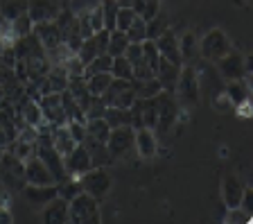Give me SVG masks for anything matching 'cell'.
<instances>
[{
  "instance_id": "obj_1",
  "label": "cell",
  "mask_w": 253,
  "mask_h": 224,
  "mask_svg": "<svg viewBox=\"0 0 253 224\" xmlns=\"http://www.w3.org/2000/svg\"><path fill=\"white\" fill-rule=\"evenodd\" d=\"M201 95V77L197 73V68L192 64H183L179 73V80H176V86H174V97L179 102V107L188 109L195 107L199 102Z\"/></svg>"
},
{
  "instance_id": "obj_2",
  "label": "cell",
  "mask_w": 253,
  "mask_h": 224,
  "mask_svg": "<svg viewBox=\"0 0 253 224\" xmlns=\"http://www.w3.org/2000/svg\"><path fill=\"white\" fill-rule=\"evenodd\" d=\"M68 222L73 224H97L100 222V202L88 192H79L68 202Z\"/></svg>"
},
{
  "instance_id": "obj_3",
  "label": "cell",
  "mask_w": 253,
  "mask_h": 224,
  "mask_svg": "<svg viewBox=\"0 0 253 224\" xmlns=\"http://www.w3.org/2000/svg\"><path fill=\"white\" fill-rule=\"evenodd\" d=\"M0 181L5 188H16V190L25 186V161H21L7 149L0 159Z\"/></svg>"
},
{
  "instance_id": "obj_4",
  "label": "cell",
  "mask_w": 253,
  "mask_h": 224,
  "mask_svg": "<svg viewBox=\"0 0 253 224\" xmlns=\"http://www.w3.org/2000/svg\"><path fill=\"white\" fill-rule=\"evenodd\" d=\"M79 181H82V190L88 192L90 197H95L97 202L104 199L111 192V186H113V179L106 172V168H90L88 172L79 177Z\"/></svg>"
},
{
  "instance_id": "obj_5",
  "label": "cell",
  "mask_w": 253,
  "mask_h": 224,
  "mask_svg": "<svg viewBox=\"0 0 253 224\" xmlns=\"http://www.w3.org/2000/svg\"><path fill=\"white\" fill-rule=\"evenodd\" d=\"M102 100H104L106 107H120V109H129L131 102L136 100V91H133L131 80H111L109 89L102 93Z\"/></svg>"
},
{
  "instance_id": "obj_6",
  "label": "cell",
  "mask_w": 253,
  "mask_h": 224,
  "mask_svg": "<svg viewBox=\"0 0 253 224\" xmlns=\"http://www.w3.org/2000/svg\"><path fill=\"white\" fill-rule=\"evenodd\" d=\"M231 41L221 30H211L206 32L204 39L199 41V57L206 59V61H217L221 59L226 52H231Z\"/></svg>"
},
{
  "instance_id": "obj_7",
  "label": "cell",
  "mask_w": 253,
  "mask_h": 224,
  "mask_svg": "<svg viewBox=\"0 0 253 224\" xmlns=\"http://www.w3.org/2000/svg\"><path fill=\"white\" fill-rule=\"evenodd\" d=\"M158 100V123H156V129L154 132L158 134H168L172 129V125L179 120V102L174 97V93L169 91H161L156 95Z\"/></svg>"
},
{
  "instance_id": "obj_8",
  "label": "cell",
  "mask_w": 253,
  "mask_h": 224,
  "mask_svg": "<svg viewBox=\"0 0 253 224\" xmlns=\"http://www.w3.org/2000/svg\"><path fill=\"white\" fill-rule=\"evenodd\" d=\"M133 136L136 129L131 125H122V127H113L106 138V147H109L113 159H125L129 152L133 149Z\"/></svg>"
},
{
  "instance_id": "obj_9",
  "label": "cell",
  "mask_w": 253,
  "mask_h": 224,
  "mask_svg": "<svg viewBox=\"0 0 253 224\" xmlns=\"http://www.w3.org/2000/svg\"><path fill=\"white\" fill-rule=\"evenodd\" d=\"M39 107H41L43 120L50 127H61V125L68 123L66 111L61 107V93H45V95L39 97Z\"/></svg>"
},
{
  "instance_id": "obj_10",
  "label": "cell",
  "mask_w": 253,
  "mask_h": 224,
  "mask_svg": "<svg viewBox=\"0 0 253 224\" xmlns=\"http://www.w3.org/2000/svg\"><path fill=\"white\" fill-rule=\"evenodd\" d=\"M25 183H32V186H52V183H57V179H54V175L47 170V166L37 154H32L25 161Z\"/></svg>"
},
{
  "instance_id": "obj_11",
  "label": "cell",
  "mask_w": 253,
  "mask_h": 224,
  "mask_svg": "<svg viewBox=\"0 0 253 224\" xmlns=\"http://www.w3.org/2000/svg\"><path fill=\"white\" fill-rule=\"evenodd\" d=\"M215 64H217V73H219L226 82L242 80L244 75H247V70H244V57L240 52H235V50L226 52L221 59H217Z\"/></svg>"
},
{
  "instance_id": "obj_12",
  "label": "cell",
  "mask_w": 253,
  "mask_h": 224,
  "mask_svg": "<svg viewBox=\"0 0 253 224\" xmlns=\"http://www.w3.org/2000/svg\"><path fill=\"white\" fill-rule=\"evenodd\" d=\"M63 168H66V175L68 177H82L84 172H88L93 168L90 166V156L84 145L77 143L73 152H68V154L63 156Z\"/></svg>"
},
{
  "instance_id": "obj_13",
  "label": "cell",
  "mask_w": 253,
  "mask_h": 224,
  "mask_svg": "<svg viewBox=\"0 0 253 224\" xmlns=\"http://www.w3.org/2000/svg\"><path fill=\"white\" fill-rule=\"evenodd\" d=\"M156 48L161 52V57H165L168 61L176 66H183V57H181V50H179V37L174 34V30H165L161 37L156 39Z\"/></svg>"
},
{
  "instance_id": "obj_14",
  "label": "cell",
  "mask_w": 253,
  "mask_h": 224,
  "mask_svg": "<svg viewBox=\"0 0 253 224\" xmlns=\"http://www.w3.org/2000/svg\"><path fill=\"white\" fill-rule=\"evenodd\" d=\"M61 9L57 0H27V14H30L32 23H43V21H54Z\"/></svg>"
},
{
  "instance_id": "obj_15",
  "label": "cell",
  "mask_w": 253,
  "mask_h": 224,
  "mask_svg": "<svg viewBox=\"0 0 253 224\" xmlns=\"http://www.w3.org/2000/svg\"><path fill=\"white\" fill-rule=\"evenodd\" d=\"M11 48H14V54L16 59H32V57H45V50H43L41 41L34 32H30L27 37H21V39H14L11 43Z\"/></svg>"
},
{
  "instance_id": "obj_16",
  "label": "cell",
  "mask_w": 253,
  "mask_h": 224,
  "mask_svg": "<svg viewBox=\"0 0 253 224\" xmlns=\"http://www.w3.org/2000/svg\"><path fill=\"white\" fill-rule=\"evenodd\" d=\"M133 147H136L138 156L140 159H152L158 152V136L154 129L149 127H140L136 129V136H133Z\"/></svg>"
},
{
  "instance_id": "obj_17",
  "label": "cell",
  "mask_w": 253,
  "mask_h": 224,
  "mask_svg": "<svg viewBox=\"0 0 253 224\" xmlns=\"http://www.w3.org/2000/svg\"><path fill=\"white\" fill-rule=\"evenodd\" d=\"M32 32L39 37V41H41L43 50H50V48H54V45H59V43L63 41V34H61V30H59V25H57L54 21L34 23Z\"/></svg>"
},
{
  "instance_id": "obj_18",
  "label": "cell",
  "mask_w": 253,
  "mask_h": 224,
  "mask_svg": "<svg viewBox=\"0 0 253 224\" xmlns=\"http://www.w3.org/2000/svg\"><path fill=\"white\" fill-rule=\"evenodd\" d=\"M179 73H181V66H176V64H172V61H168L165 57H161L158 59L156 70H154V77L161 82L163 91L174 93V86H176V80H179Z\"/></svg>"
},
{
  "instance_id": "obj_19",
  "label": "cell",
  "mask_w": 253,
  "mask_h": 224,
  "mask_svg": "<svg viewBox=\"0 0 253 224\" xmlns=\"http://www.w3.org/2000/svg\"><path fill=\"white\" fill-rule=\"evenodd\" d=\"M242 192H244V186L240 181L237 175H226L224 181H221V199L226 204V208H237L240 202H242Z\"/></svg>"
},
{
  "instance_id": "obj_20",
  "label": "cell",
  "mask_w": 253,
  "mask_h": 224,
  "mask_svg": "<svg viewBox=\"0 0 253 224\" xmlns=\"http://www.w3.org/2000/svg\"><path fill=\"white\" fill-rule=\"evenodd\" d=\"M82 145H84L86 152H88L90 166L93 168H106L111 161H113V156H111L106 143H102V140H95V138H88V136H86V138L82 140Z\"/></svg>"
},
{
  "instance_id": "obj_21",
  "label": "cell",
  "mask_w": 253,
  "mask_h": 224,
  "mask_svg": "<svg viewBox=\"0 0 253 224\" xmlns=\"http://www.w3.org/2000/svg\"><path fill=\"white\" fill-rule=\"evenodd\" d=\"M41 218L47 224H66L68 222V202L57 195L52 202L45 204V211H43Z\"/></svg>"
},
{
  "instance_id": "obj_22",
  "label": "cell",
  "mask_w": 253,
  "mask_h": 224,
  "mask_svg": "<svg viewBox=\"0 0 253 224\" xmlns=\"http://www.w3.org/2000/svg\"><path fill=\"white\" fill-rule=\"evenodd\" d=\"M23 195H25L32 204L45 206L47 202H52L59 195V188H57V183H52V186H32V183H25V186H23Z\"/></svg>"
},
{
  "instance_id": "obj_23",
  "label": "cell",
  "mask_w": 253,
  "mask_h": 224,
  "mask_svg": "<svg viewBox=\"0 0 253 224\" xmlns=\"http://www.w3.org/2000/svg\"><path fill=\"white\" fill-rule=\"evenodd\" d=\"M50 127V125H47ZM50 138H52V145H54V149H57L61 156H66L68 152H73L75 149V138L70 136V132H68V127L66 125H61V127H50Z\"/></svg>"
},
{
  "instance_id": "obj_24",
  "label": "cell",
  "mask_w": 253,
  "mask_h": 224,
  "mask_svg": "<svg viewBox=\"0 0 253 224\" xmlns=\"http://www.w3.org/2000/svg\"><path fill=\"white\" fill-rule=\"evenodd\" d=\"M224 93L228 95V100L233 102V109L237 107V104H242V102L251 100V84H249V80H231L226 84V89H224Z\"/></svg>"
},
{
  "instance_id": "obj_25",
  "label": "cell",
  "mask_w": 253,
  "mask_h": 224,
  "mask_svg": "<svg viewBox=\"0 0 253 224\" xmlns=\"http://www.w3.org/2000/svg\"><path fill=\"white\" fill-rule=\"evenodd\" d=\"M179 50H181V57H183V64H192L199 57V39L192 32H185L179 39Z\"/></svg>"
},
{
  "instance_id": "obj_26",
  "label": "cell",
  "mask_w": 253,
  "mask_h": 224,
  "mask_svg": "<svg viewBox=\"0 0 253 224\" xmlns=\"http://www.w3.org/2000/svg\"><path fill=\"white\" fill-rule=\"evenodd\" d=\"M61 107L66 111V118L68 120H77V123H86V116H84V109L77 104V100L73 97V93L66 89L61 91Z\"/></svg>"
},
{
  "instance_id": "obj_27",
  "label": "cell",
  "mask_w": 253,
  "mask_h": 224,
  "mask_svg": "<svg viewBox=\"0 0 253 224\" xmlns=\"http://www.w3.org/2000/svg\"><path fill=\"white\" fill-rule=\"evenodd\" d=\"M133 84V91H136V97H142V100H147V97H156L158 93L163 91V86L156 77H149L145 82H138V80H131Z\"/></svg>"
},
{
  "instance_id": "obj_28",
  "label": "cell",
  "mask_w": 253,
  "mask_h": 224,
  "mask_svg": "<svg viewBox=\"0 0 253 224\" xmlns=\"http://www.w3.org/2000/svg\"><path fill=\"white\" fill-rule=\"evenodd\" d=\"M109 134H111V127L104 118H90V120H86V136H88V138L106 143Z\"/></svg>"
},
{
  "instance_id": "obj_29",
  "label": "cell",
  "mask_w": 253,
  "mask_h": 224,
  "mask_svg": "<svg viewBox=\"0 0 253 224\" xmlns=\"http://www.w3.org/2000/svg\"><path fill=\"white\" fill-rule=\"evenodd\" d=\"M18 116L25 120L27 125H32V127H41V125H45V120H43V113H41V107H39V102H34V100H30L25 104V107L21 109V113Z\"/></svg>"
},
{
  "instance_id": "obj_30",
  "label": "cell",
  "mask_w": 253,
  "mask_h": 224,
  "mask_svg": "<svg viewBox=\"0 0 253 224\" xmlns=\"http://www.w3.org/2000/svg\"><path fill=\"white\" fill-rule=\"evenodd\" d=\"M111 61H113V57H111L109 52H102V54H97V57H93L88 64L84 66V77L95 75V73H111Z\"/></svg>"
},
{
  "instance_id": "obj_31",
  "label": "cell",
  "mask_w": 253,
  "mask_h": 224,
  "mask_svg": "<svg viewBox=\"0 0 253 224\" xmlns=\"http://www.w3.org/2000/svg\"><path fill=\"white\" fill-rule=\"evenodd\" d=\"M126 45H129V37H126V32H122V30H113V32H109V50H106V52H109L111 57H120V54H125Z\"/></svg>"
},
{
  "instance_id": "obj_32",
  "label": "cell",
  "mask_w": 253,
  "mask_h": 224,
  "mask_svg": "<svg viewBox=\"0 0 253 224\" xmlns=\"http://www.w3.org/2000/svg\"><path fill=\"white\" fill-rule=\"evenodd\" d=\"M156 123H158V100L156 97H147V100H142V125L149 129H156Z\"/></svg>"
},
{
  "instance_id": "obj_33",
  "label": "cell",
  "mask_w": 253,
  "mask_h": 224,
  "mask_svg": "<svg viewBox=\"0 0 253 224\" xmlns=\"http://www.w3.org/2000/svg\"><path fill=\"white\" fill-rule=\"evenodd\" d=\"M27 11V0H2L0 2V16L11 21V18L21 16Z\"/></svg>"
},
{
  "instance_id": "obj_34",
  "label": "cell",
  "mask_w": 253,
  "mask_h": 224,
  "mask_svg": "<svg viewBox=\"0 0 253 224\" xmlns=\"http://www.w3.org/2000/svg\"><path fill=\"white\" fill-rule=\"evenodd\" d=\"M145 25H147V39H152V41H156L161 34L165 32L169 27L168 23V16H165V11H158L154 18H149V21H145Z\"/></svg>"
},
{
  "instance_id": "obj_35",
  "label": "cell",
  "mask_w": 253,
  "mask_h": 224,
  "mask_svg": "<svg viewBox=\"0 0 253 224\" xmlns=\"http://www.w3.org/2000/svg\"><path fill=\"white\" fill-rule=\"evenodd\" d=\"M111 80H113L111 73H95V75L86 77V86H88V91L93 93V95H102V93L109 89Z\"/></svg>"
},
{
  "instance_id": "obj_36",
  "label": "cell",
  "mask_w": 253,
  "mask_h": 224,
  "mask_svg": "<svg viewBox=\"0 0 253 224\" xmlns=\"http://www.w3.org/2000/svg\"><path fill=\"white\" fill-rule=\"evenodd\" d=\"M111 77H116V80H133L131 64H129V59L125 54L113 57V61H111Z\"/></svg>"
},
{
  "instance_id": "obj_37",
  "label": "cell",
  "mask_w": 253,
  "mask_h": 224,
  "mask_svg": "<svg viewBox=\"0 0 253 224\" xmlns=\"http://www.w3.org/2000/svg\"><path fill=\"white\" fill-rule=\"evenodd\" d=\"M109 123V127H122V125H129V109H120V107H106L104 116H102Z\"/></svg>"
},
{
  "instance_id": "obj_38",
  "label": "cell",
  "mask_w": 253,
  "mask_h": 224,
  "mask_svg": "<svg viewBox=\"0 0 253 224\" xmlns=\"http://www.w3.org/2000/svg\"><path fill=\"white\" fill-rule=\"evenodd\" d=\"M11 25V34H14V39H21V37H27V34L32 32V27H34V23H32L30 14H21V16H16L9 21Z\"/></svg>"
},
{
  "instance_id": "obj_39",
  "label": "cell",
  "mask_w": 253,
  "mask_h": 224,
  "mask_svg": "<svg viewBox=\"0 0 253 224\" xmlns=\"http://www.w3.org/2000/svg\"><path fill=\"white\" fill-rule=\"evenodd\" d=\"M5 149L11 152L14 156H18L21 161H27L32 154H34V143H25V140H21V138H14L7 143Z\"/></svg>"
},
{
  "instance_id": "obj_40",
  "label": "cell",
  "mask_w": 253,
  "mask_h": 224,
  "mask_svg": "<svg viewBox=\"0 0 253 224\" xmlns=\"http://www.w3.org/2000/svg\"><path fill=\"white\" fill-rule=\"evenodd\" d=\"M126 37H129V41H133V43H142L147 39V25H145V21H142L140 16H136L131 25L126 27Z\"/></svg>"
},
{
  "instance_id": "obj_41",
  "label": "cell",
  "mask_w": 253,
  "mask_h": 224,
  "mask_svg": "<svg viewBox=\"0 0 253 224\" xmlns=\"http://www.w3.org/2000/svg\"><path fill=\"white\" fill-rule=\"evenodd\" d=\"M142 59L147 61L149 68L156 70L158 59H161V52H158V48H156V41H152V39H145V41H142Z\"/></svg>"
},
{
  "instance_id": "obj_42",
  "label": "cell",
  "mask_w": 253,
  "mask_h": 224,
  "mask_svg": "<svg viewBox=\"0 0 253 224\" xmlns=\"http://www.w3.org/2000/svg\"><path fill=\"white\" fill-rule=\"evenodd\" d=\"M136 16H138V14L131 9V7H118V14H116V30H122V32H126V27L131 25Z\"/></svg>"
},
{
  "instance_id": "obj_43",
  "label": "cell",
  "mask_w": 253,
  "mask_h": 224,
  "mask_svg": "<svg viewBox=\"0 0 253 224\" xmlns=\"http://www.w3.org/2000/svg\"><path fill=\"white\" fill-rule=\"evenodd\" d=\"M75 54H77V57L82 59V61H84V66L88 64V61H90V59H93V57H97V54H100V52H97V48H95L93 37L84 39V41H82V45H79V50H77V52H75Z\"/></svg>"
},
{
  "instance_id": "obj_44",
  "label": "cell",
  "mask_w": 253,
  "mask_h": 224,
  "mask_svg": "<svg viewBox=\"0 0 253 224\" xmlns=\"http://www.w3.org/2000/svg\"><path fill=\"white\" fill-rule=\"evenodd\" d=\"M104 111H106L104 100H102L100 95H93V100H90V104L86 107L84 116H86V120H90V118H102L104 116Z\"/></svg>"
},
{
  "instance_id": "obj_45",
  "label": "cell",
  "mask_w": 253,
  "mask_h": 224,
  "mask_svg": "<svg viewBox=\"0 0 253 224\" xmlns=\"http://www.w3.org/2000/svg\"><path fill=\"white\" fill-rule=\"evenodd\" d=\"M131 73H133V80H138V82H145V80H149V77H154V70L147 66L145 59L131 64Z\"/></svg>"
},
{
  "instance_id": "obj_46",
  "label": "cell",
  "mask_w": 253,
  "mask_h": 224,
  "mask_svg": "<svg viewBox=\"0 0 253 224\" xmlns=\"http://www.w3.org/2000/svg\"><path fill=\"white\" fill-rule=\"evenodd\" d=\"M63 68H66L68 77H77V75H84V61H82V59H79L77 54H73V57L66 59Z\"/></svg>"
},
{
  "instance_id": "obj_47",
  "label": "cell",
  "mask_w": 253,
  "mask_h": 224,
  "mask_svg": "<svg viewBox=\"0 0 253 224\" xmlns=\"http://www.w3.org/2000/svg\"><path fill=\"white\" fill-rule=\"evenodd\" d=\"M226 222H240V224H251L253 222V215L242 211V208H228V215H226Z\"/></svg>"
},
{
  "instance_id": "obj_48",
  "label": "cell",
  "mask_w": 253,
  "mask_h": 224,
  "mask_svg": "<svg viewBox=\"0 0 253 224\" xmlns=\"http://www.w3.org/2000/svg\"><path fill=\"white\" fill-rule=\"evenodd\" d=\"M66 127H68L70 136L75 138V143H82V140L86 138V123H77V120H68L66 123Z\"/></svg>"
},
{
  "instance_id": "obj_49",
  "label": "cell",
  "mask_w": 253,
  "mask_h": 224,
  "mask_svg": "<svg viewBox=\"0 0 253 224\" xmlns=\"http://www.w3.org/2000/svg\"><path fill=\"white\" fill-rule=\"evenodd\" d=\"M125 57L129 59V64H136V61H140V59H142V43L129 41V45H126V50H125Z\"/></svg>"
},
{
  "instance_id": "obj_50",
  "label": "cell",
  "mask_w": 253,
  "mask_h": 224,
  "mask_svg": "<svg viewBox=\"0 0 253 224\" xmlns=\"http://www.w3.org/2000/svg\"><path fill=\"white\" fill-rule=\"evenodd\" d=\"M212 107H215L217 111H221V113H224V111H231V109H233V102L228 100V95H226V93L221 91V93H217V95L212 97Z\"/></svg>"
},
{
  "instance_id": "obj_51",
  "label": "cell",
  "mask_w": 253,
  "mask_h": 224,
  "mask_svg": "<svg viewBox=\"0 0 253 224\" xmlns=\"http://www.w3.org/2000/svg\"><path fill=\"white\" fill-rule=\"evenodd\" d=\"M240 208L253 215V190H251V188H244V192H242V202H240Z\"/></svg>"
},
{
  "instance_id": "obj_52",
  "label": "cell",
  "mask_w": 253,
  "mask_h": 224,
  "mask_svg": "<svg viewBox=\"0 0 253 224\" xmlns=\"http://www.w3.org/2000/svg\"><path fill=\"white\" fill-rule=\"evenodd\" d=\"M11 222H14V215L9 213L7 206H2L0 208V224H11Z\"/></svg>"
},
{
  "instance_id": "obj_53",
  "label": "cell",
  "mask_w": 253,
  "mask_h": 224,
  "mask_svg": "<svg viewBox=\"0 0 253 224\" xmlns=\"http://www.w3.org/2000/svg\"><path fill=\"white\" fill-rule=\"evenodd\" d=\"M7 143H9V138H7V134H5V129L0 127V147L5 149V147H7Z\"/></svg>"
},
{
  "instance_id": "obj_54",
  "label": "cell",
  "mask_w": 253,
  "mask_h": 224,
  "mask_svg": "<svg viewBox=\"0 0 253 224\" xmlns=\"http://www.w3.org/2000/svg\"><path fill=\"white\" fill-rule=\"evenodd\" d=\"M116 2H118V5H120V7H131V2H133V0H116Z\"/></svg>"
},
{
  "instance_id": "obj_55",
  "label": "cell",
  "mask_w": 253,
  "mask_h": 224,
  "mask_svg": "<svg viewBox=\"0 0 253 224\" xmlns=\"http://www.w3.org/2000/svg\"><path fill=\"white\" fill-rule=\"evenodd\" d=\"M2 97H5V89H2V84H0V102H2Z\"/></svg>"
},
{
  "instance_id": "obj_56",
  "label": "cell",
  "mask_w": 253,
  "mask_h": 224,
  "mask_svg": "<svg viewBox=\"0 0 253 224\" xmlns=\"http://www.w3.org/2000/svg\"><path fill=\"white\" fill-rule=\"evenodd\" d=\"M5 195V186H2V181H0V197Z\"/></svg>"
},
{
  "instance_id": "obj_57",
  "label": "cell",
  "mask_w": 253,
  "mask_h": 224,
  "mask_svg": "<svg viewBox=\"0 0 253 224\" xmlns=\"http://www.w3.org/2000/svg\"><path fill=\"white\" fill-rule=\"evenodd\" d=\"M2 152H5V149H2V147H0V159H2Z\"/></svg>"
},
{
  "instance_id": "obj_58",
  "label": "cell",
  "mask_w": 253,
  "mask_h": 224,
  "mask_svg": "<svg viewBox=\"0 0 253 224\" xmlns=\"http://www.w3.org/2000/svg\"><path fill=\"white\" fill-rule=\"evenodd\" d=\"M66 2H70V0H66Z\"/></svg>"
}]
</instances>
